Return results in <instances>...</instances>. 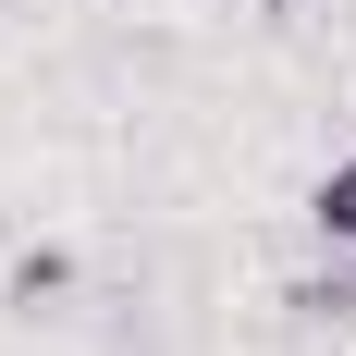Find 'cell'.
Listing matches in <instances>:
<instances>
[{"mask_svg":"<svg viewBox=\"0 0 356 356\" xmlns=\"http://www.w3.org/2000/svg\"><path fill=\"white\" fill-rule=\"evenodd\" d=\"M307 221H320V246H332V258H356V147H344V160L320 172V197H307Z\"/></svg>","mask_w":356,"mask_h":356,"instance_id":"obj_1","label":"cell"}]
</instances>
